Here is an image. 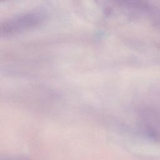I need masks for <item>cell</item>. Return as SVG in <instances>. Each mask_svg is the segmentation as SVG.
Instances as JSON below:
<instances>
[{
    "instance_id": "6da1fadb",
    "label": "cell",
    "mask_w": 160,
    "mask_h": 160,
    "mask_svg": "<svg viewBox=\"0 0 160 160\" xmlns=\"http://www.w3.org/2000/svg\"><path fill=\"white\" fill-rule=\"evenodd\" d=\"M42 19L41 14L38 12H31L18 16L6 21L4 25L1 26V34H11L26 30L34 25H38Z\"/></svg>"
}]
</instances>
